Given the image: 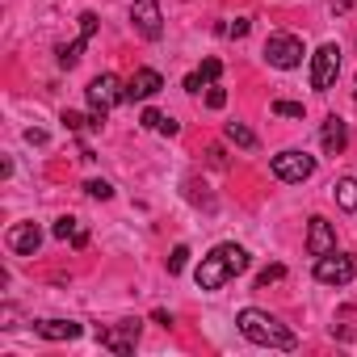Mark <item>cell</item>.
I'll list each match as a JSON object with an SVG mask.
<instances>
[{
	"label": "cell",
	"mask_w": 357,
	"mask_h": 357,
	"mask_svg": "<svg viewBox=\"0 0 357 357\" xmlns=\"http://www.w3.org/2000/svg\"><path fill=\"white\" fill-rule=\"evenodd\" d=\"M265 59H269L273 68H282V72L298 68V63H303V38H294V34H269Z\"/></svg>",
	"instance_id": "obj_6"
},
{
	"label": "cell",
	"mask_w": 357,
	"mask_h": 357,
	"mask_svg": "<svg viewBox=\"0 0 357 357\" xmlns=\"http://www.w3.org/2000/svg\"><path fill=\"white\" fill-rule=\"evenodd\" d=\"M160 89H164L160 72H155V68H139V72L126 80V101H151Z\"/></svg>",
	"instance_id": "obj_11"
},
{
	"label": "cell",
	"mask_w": 357,
	"mask_h": 357,
	"mask_svg": "<svg viewBox=\"0 0 357 357\" xmlns=\"http://www.w3.org/2000/svg\"><path fill=\"white\" fill-rule=\"evenodd\" d=\"M55 240H72V248H84L89 244V231H84L80 219L63 215V219H55Z\"/></svg>",
	"instance_id": "obj_15"
},
{
	"label": "cell",
	"mask_w": 357,
	"mask_h": 357,
	"mask_svg": "<svg viewBox=\"0 0 357 357\" xmlns=\"http://www.w3.org/2000/svg\"><path fill=\"white\" fill-rule=\"evenodd\" d=\"M206 105H211V109H223V105H227V93H223V89H211V93H206Z\"/></svg>",
	"instance_id": "obj_26"
},
{
	"label": "cell",
	"mask_w": 357,
	"mask_h": 357,
	"mask_svg": "<svg viewBox=\"0 0 357 357\" xmlns=\"http://www.w3.org/2000/svg\"><path fill=\"white\" fill-rule=\"evenodd\" d=\"M84 194H89V198H97V202H105V198H114V185H109V181H89V185H84Z\"/></svg>",
	"instance_id": "obj_23"
},
{
	"label": "cell",
	"mask_w": 357,
	"mask_h": 357,
	"mask_svg": "<svg viewBox=\"0 0 357 357\" xmlns=\"http://www.w3.org/2000/svg\"><path fill=\"white\" fill-rule=\"evenodd\" d=\"M143 126H147V130H160V135H176V130H181L172 118H164L160 109H143Z\"/></svg>",
	"instance_id": "obj_17"
},
{
	"label": "cell",
	"mask_w": 357,
	"mask_h": 357,
	"mask_svg": "<svg viewBox=\"0 0 357 357\" xmlns=\"http://www.w3.org/2000/svg\"><path fill=\"white\" fill-rule=\"evenodd\" d=\"M273 114H282V118H303V105H298V101H273Z\"/></svg>",
	"instance_id": "obj_25"
},
{
	"label": "cell",
	"mask_w": 357,
	"mask_h": 357,
	"mask_svg": "<svg viewBox=\"0 0 357 357\" xmlns=\"http://www.w3.org/2000/svg\"><path fill=\"white\" fill-rule=\"evenodd\" d=\"M336 72H340V47L336 43H324L315 55H311V89L328 93L336 84Z\"/></svg>",
	"instance_id": "obj_5"
},
{
	"label": "cell",
	"mask_w": 357,
	"mask_h": 357,
	"mask_svg": "<svg viewBox=\"0 0 357 357\" xmlns=\"http://www.w3.org/2000/svg\"><path fill=\"white\" fill-rule=\"evenodd\" d=\"M130 22H135V30H139L147 43H155V38L164 34V17H160V5H155V0H135V5H130Z\"/></svg>",
	"instance_id": "obj_9"
},
{
	"label": "cell",
	"mask_w": 357,
	"mask_h": 357,
	"mask_svg": "<svg viewBox=\"0 0 357 357\" xmlns=\"http://www.w3.org/2000/svg\"><path fill=\"white\" fill-rule=\"evenodd\" d=\"M202 84H206V80H202V72H194V76H185V89H190V93H202Z\"/></svg>",
	"instance_id": "obj_28"
},
{
	"label": "cell",
	"mask_w": 357,
	"mask_h": 357,
	"mask_svg": "<svg viewBox=\"0 0 357 357\" xmlns=\"http://www.w3.org/2000/svg\"><path fill=\"white\" fill-rule=\"evenodd\" d=\"M126 101V84L118 80V76H97L93 84H89V109H93V118H101L105 122V114L114 109V105H122Z\"/></svg>",
	"instance_id": "obj_3"
},
{
	"label": "cell",
	"mask_w": 357,
	"mask_h": 357,
	"mask_svg": "<svg viewBox=\"0 0 357 357\" xmlns=\"http://www.w3.org/2000/svg\"><path fill=\"white\" fill-rule=\"evenodd\" d=\"M236 324H240V332H244L252 344H265V349H294V344H298L294 332H290L278 315H269V311L248 307V311L236 315Z\"/></svg>",
	"instance_id": "obj_2"
},
{
	"label": "cell",
	"mask_w": 357,
	"mask_h": 357,
	"mask_svg": "<svg viewBox=\"0 0 357 357\" xmlns=\"http://www.w3.org/2000/svg\"><path fill=\"white\" fill-rule=\"evenodd\" d=\"M198 72H202V80H206V84H215V80H219V72H223V63H219V59H202V68H198Z\"/></svg>",
	"instance_id": "obj_24"
},
{
	"label": "cell",
	"mask_w": 357,
	"mask_h": 357,
	"mask_svg": "<svg viewBox=\"0 0 357 357\" xmlns=\"http://www.w3.org/2000/svg\"><path fill=\"white\" fill-rule=\"evenodd\" d=\"M282 278H286V269H282V265H269V269L257 273V290H269V286H278Z\"/></svg>",
	"instance_id": "obj_21"
},
{
	"label": "cell",
	"mask_w": 357,
	"mask_h": 357,
	"mask_svg": "<svg viewBox=\"0 0 357 357\" xmlns=\"http://www.w3.org/2000/svg\"><path fill=\"white\" fill-rule=\"evenodd\" d=\"M353 273H357V261L344 252L315 257V282H324V286H344V282H353Z\"/></svg>",
	"instance_id": "obj_7"
},
{
	"label": "cell",
	"mask_w": 357,
	"mask_h": 357,
	"mask_svg": "<svg viewBox=\"0 0 357 357\" xmlns=\"http://www.w3.org/2000/svg\"><path fill=\"white\" fill-rule=\"evenodd\" d=\"M227 34H231V38H244V34H248V17H236V22L227 26Z\"/></svg>",
	"instance_id": "obj_27"
},
{
	"label": "cell",
	"mask_w": 357,
	"mask_h": 357,
	"mask_svg": "<svg viewBox=\"0 0 357 357\" xmlns=\"http://www.w3.org/2000/svg\"><path fill=\"white\" fill-rule=\"evenodd\" d=\"M89 43H93V38H84V34H80L76 43H63V47L55 51V55H59V68H76V63H80V51H84Z\"/></svg>",
	"instance_id": "obj_16"
},
{
	"label": "cell",
	"mask_w": 357,
	"mask_h": 357,
	"mask_svg": "<svg viewBox=\"0 0 357 357\" xmlns=\"http://www.w3.org/2000/svg\"><path fill=\"white\" fill-rule=\"evenodd\" d=\"M97 340H101V349H109V353H130V349L139 344V319H122V324H114V328H97Z\"/></svg>",
	"instance_id": "obj_8"
},
{
	"label": "cell",
	"mask_w": 357,
	"mask_h": 357,
	"mask_svg": "<svg viewBox=\"0 0 357 357\" xmlns=\"http://www.w3.org/2000/svg\"><path fill=\"white\" fill-rule=\"evenodd\" d=\"M269 168H273V176H278V181H290V185H298V181H307V176L315 172V155L286 147V151H278V155L269 160Z\"/></svg>",
	"instance_id": "obj_4"
},
{
	"label": "cell",
	"mask_w": 357,
	"mask_h": 357,
	"mask_svg": "<svg viewBox=\"0 0 357 357\" xmlns=\"http://www.w3.org/2000/svg\"><path fill=\"white\" fill-rule=\"evenodd\" d=\"M332 9L336 13H349V0H332Z\"/></svg>",
	"instance_id": "obj_29"
},
{
	"label": "cell",
	"mask_w": 357,
	"mask_h": 357,
	"mask_svg": "<svg viewBox=\"0 0 357 357\" xmlns=\"http://www.w3.org/2000/svg\"><path fill=\"white\" fill-rule=\"evenodd\" d=\"M248 269V252L240 248V244H219L211 257H202V265H198V286L202 290H223L231 278H240Z\"/></svg>",
	"instance_id": "obj_1"
},
{
	"label": "cell",
	"mask_w": 357,
	"mask_h": 357,
	"mask_svg": "<svg viewBox=\"0 0 357 357\" xmlns=\"http://www.w3.org/2000/svg\"><path fill=\"white\" fill-rule=\"evenodd\" d=\"M34 332H38L43 340H76L84 328H80V324H72V319H38V324H34Z\"/></svg>",
	"instance_id": "obj_14"
},
{
	"label": "cell",
	"mask_w": 357,
	"mask_h": 357,
	"mask_svg": "<svg viewBox=\"0 0 357 357\" xmlns=\"http://www.w3.org/2000/svg\"><path fill=\"white\" fill-rule=\"evenodd\" d=\"M336 202L344 211H357V181H353V176H340V181H336Z\"/></svg>",
	"instance_id": "obj_18"
},
{
	"label": "cell",
	"mask_w": 357,
	"mask_h": 357,
	"mask_svg": "<svg viewBox=\"0 0 357 357\" xmlns=\"http://www.w3.org/2000/svg\"><path fill=\"white\" fill-rule=\"evenodd\" d=\"M227 139H231L236 147H244V151H252V147H257V135H252L244 122H227Z\"/></svg>",
	"instance_id": "obj_19"
},
{
	"label": "cell",
	"mask_w": 357,
	"mask_h": 357,
	"mask_svg": "<svg viewBox=\"0 0 357 357\" xmlns=\"http://www.w3.org/2000/svg\"><path fill=\"white\" fill-rule=\"evenodd\" d=\"M5 244H9V252H17V257H34L38 244H43V227H38V223H13L9 236H5Z\"/></svg>",
	"instance_id": "obj_10"
},
{
	"label": "cell",
	"mask_w": 357,
	"mask_h": 357,
	"mask_svg": "<svg viewBox=\"0 0 357 357\" xmlns=\"http://www.w3.org/2000/svg\"><path fill=\"white\" fill-rule=\"evenodd\" d=\"M319 143H324L328 155H340L344 143H349V126H344L340 118H324V126H319Z\"/></svg>",
	"instance_id": "obj_13"
},
{
	"label": "cell",
	"mask_w": 357,
	"mask_h": 357,
	"mask_svg": "<svg viewBox=\"0 0 357 357\" xmlns=\"http://www.w3.org/2000/svg\"><path fill=\"white\" fill-rule=\"evenodd\" d=\"M63 126H68V130H89V126H101V118H84V114L68 109V114H63Z\"/></svg>",
	"instance_id": "obj_20"
},
{
	"label": "cell",
	"mask_w": 357,
	"mask_h": 357,
	"mask_svg": "<svg viewBox=\"0 0 357 357\" xmlns=\"http://www.w3.org/2000/svg\"><path fill=\"white\" fill-rule=\"evenodd\" d=\"M185 265H190V248H185V244H176L172 257H168V273H181Z\"/></svg>",
	"instance_id": "obj_22"
},
{
	"label": "cell",
	"mask_w": 357,
	"mask_h": 357,
	"mask_svg": "<svg viewBox=\"0 0 357 357\" xmlns=\"http://www.w3.org/2000/svg\"><path fill=\"white\" fill-rule=\"evenodd\" d=\"M307 252L311 257H328V252H336V231H332V223L328 219H311V227H307Z\"/></svg>",
	"instance_id": "obj_12"
}]
</instances>
